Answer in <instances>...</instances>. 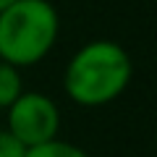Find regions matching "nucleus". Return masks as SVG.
Here are the masks:
<instances>
[{
  "mask_svg": "<svg viewBox=\"0 0 157 157\" xmlns=\"http://www.w3.org/2000/svg\"><path fill=\"white\" fill-rule=\"evenodd\" d=\"M0 157H26V147L8 128L0 131Z\"/></svg>",
  "mask_w": 157,
  "mask_h": 157,
  "instance_id": "nucleus-6",
  "label": "nucleus"
},
{
  "mask_svg": "<svg viewBox=\"0 0 157 157\" xmlns=\"http://www.w3.org/2000/svg\"><path fill=\"white\" fill-rule=\"evenodd\" d=\"M131 71V58L118 42L92 39L71 55L63 89L78 107H102L126 92Z\"/></svg>",
  "mask_w": 157,
  "mask_h": 157,
  "instance_id": "nucleus-1",
  "label": "nucleus"
},
{
  "mask_svg": "<svg viewBox=\"0 0 157 157\" xmlns=\"http://www.w3.org/2000/svg\"><path fill=\"white\" fill-rule=\"evenodd\" d=\"M60 34V16L50 0H16L0 11V60L32 68L45 60Z\"/></svg>",
  "mask_w": 157,
  "mask_h": 157,
  "instance_id": "nucleus-2",
  "label": "nucleus"
},
{
  "mask_svg": "<svg viewBox=\"0 0 157 157\" xmlns=\"http://www.w3.org/2000/svg\"><path fill=\"white\" fill-rule=\"evenodd\" d=\"M11 3H16V0H0V11H3V8H8Z\"/></svg>",
  "mask_w": 157,
  "mask_h": 157,
  "instance_id": "nucleus-7",
  "label": "nucleus"
},
{
  "mask_svg": "<svg viewBox=\"0 0 157 157\" xmlns=\"http://www.w3.org/2000/svg\"><path fill=\"white\" fill-rule=\"evenodd\" d=\"M26 157H89L81 147L71 144V141H63V139H50L45 144H37V147H29Z\"/></svg>",
  "mask_w": 157,
  "mask_h": 157,
  "instance_id": "nucleus-5",
  "label": "nucleus"
},
{
  "mask_svg": "<svg viewBox=\"0 0 157 157\" xmlns=\"http://www.w3.org/2000/svg\"><path fill=\"white\" fill-rule=\"evenodd\" d=\"M8 131L24 147H37L50 139H58L60 131V110L52 97L42 92H21L8 105Z\"/></svg>",
  "mask_w": 157,
  "mask_h": 157,
  "instance_id": "nucleus-3",
  "label": "nucleus"
},
{
  "mask_svg": "<svg viewBox=\"0 0 157 157\" xmlns=\"http://www.w3.org/2000/svg\"><path fill=\"white\" fill-rule=\"evenodd\" d=\"M21 92H24L21 71L13 68L11 63L0 60V110H8V105H11Z\"/></svg>",
  "mask_w": 157,
  "mask_h": 157,
  "instance_id": "nucleus-4",
  "label": "nucleus"
}]
</instances>
